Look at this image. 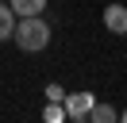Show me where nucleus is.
I'll return each instance as SVG.
<instances>
[{
  "instance_id": "7",
  "label": "nucleus",
  "mask_w": 127,
  "mask_h": 123,
  "mask_svg": "<svg viewBox=\"0 0 127 123\" xmlns=\"http://www.w3.org/2000/svg\"><path fill=\"white\" fill-rule=\"evenodd\" d=\"M42 119H46V123H65V119H69L65 108H62V100H50V104L42 108Z\"/></svg>"
},
{
  "instance_id": "5",
  "label": "nucleus",
  "mask_w": 127,
  "mask_h": 123,
  "mask_svg": "<svg viewBox=\"0 0 127 123\" xmlns=\"http://www.w3.org/2000/svg\"><path fill=\"white\" fill-rule=\"evenodd\" d=\"M16 19H19V15L12 12V4H0V42H8V38H12V31H16Z\"/></svg>"
},
{
  "instance_id": "9",
  "label": "nucleus",
  "mask_w": 127,
  "mask_h": 123,
  "mask_svg": "<svg viewBox=\"0 0 127 123\" xmlns=\"http://www.w3.org/2000/svg\"><path fill=\"white\" fill-rule=\"evenodd\" d=\"M119 119H123V123H127V112H123V115H119Z\"/></svg>"
},
{
  "instance_id": "8",
  "label": "nucleus",
  "mask_w": 127,
  "mask_h": 123,
  "mask_svg": "<svg viewBox=\"0 0 127 123\" xmlns=\"http://www.w3.org/2000/svg\"><path fill=\"white\" fill-rule=\"evenodd\" d=\"M62 96H65L62 85H46V100H62Z\"/></svg>"
},
{
  "instance_id": "4",
  "label": "nucleus",
  "mask_w": 127,
  "mask_h": 123,
  "mask_svg": "<svg viewBox=\"0 0 127 123\" xmlns=\"http://www.w3.org/2000/svg\"><path fill=\"white\" fill-rule=\"evenodd\" d=\"M8 4H12V12H16V15H42L50 0H8Z\"/></svg>"
},
{
  "instance_id": "1",
  "label": "nucleus",
  "mask_w": 127,
  "mask_h": 123,
  "mask_svg": "<svg viewBox=\"0 0 127 123\" xmlns=\"http://www.w3.org/2000/svg\"><path fill=\"white\" fill-rule=\"evenodd\" d=\"M50 23L42 19V15H19L16 19V31H12V42L19 46L23 54H39L50 46Z\"/></svg>"
},
{
  "instance_id": "6",
  "label": "nucleus",
  "mask_w": 127,
  "mask_h": 123,
  "mask_svg": "<svg viewBox=\"0 0 127 123\" xmlns=\"http://www.w3.org/2000/svg\"><path fill=\"white\" fill-rule=\"evenodd\" d=\"M119 112L112 104H93V112H89V123H116Z\"/></svg>"
},
{
  "instance_id": "2",
  "label": "nucleus",
  "mask_w": 127,
  "mask_h": 123,
  "mask_svg": "<svg viewBox=\"0 0 127 123\" xmlns=\"http://www.w3.org/2000/svg\"><path fill=\"white\" fill-rule=\"evenodd\" d=\"M93 104H96L93 92H65V96H62V108H65V115H69V119H89Z\"/></svg>"
},
{
  "instance_id": "3",
  "label": "nucleus",
  "mask_w": 127,
  "mask_h": 123,
  "mask_svg": "<svg viewBox=\"0 0 127 123\" xmlns=\"http://www.w3.org/2000/svg\"><path fill=\"white\" fill-rule=\"evenodd\" d=\"M104 27L112 35H127V8L123 4H108L104 8Z\"/></svg>"
}]
</instances>
